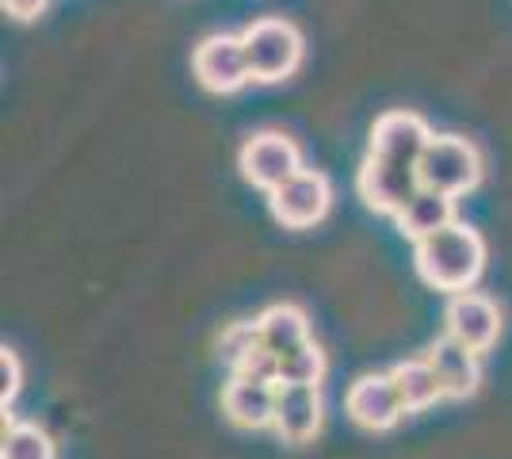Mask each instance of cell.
<instances>
[{
  "label": "cell",
  "mask_w": 512,
  "mask_h": 459,
  "mask_svg": "<svg viewBox=\"0 0 512 459\" xmlns=\"http://www.w3.org/2000/svg\"><path fill=\"white\" fill-rule=\"evenodd\" d=\"M192 69L199 77V85L207 92H218V96H230V92L253 81L241 35H211V39H203L192 54Z\"/></svg>",
  "instance_id": "obj_6"
},
{
  "label": "cell",
  "mask_w": 512,
  "mask_h": 459,
  "mask_svg": "<svg viewBox=\"0 0 512 459\" xmlns=\"http://www.w3.org/2000/svg\"><path fill=\"white\" fill-rule=\"evenodd\" d=\"M0 459H54V440L31 421H4Z\"/></svg>",
  "instance_id": "obj_17"
},
{
  "label": "cell",
  "mask_w": 512,
  "mask_h": 459,
  "mask_svg": "<svg viewBox=\"0 0 512 459\" xmlns=\"http://www.w3.org/2000/svg\"><path fill=\"white\" fill-rule=\"evenodd\" d=\"M321 375H325V352L306 341L295 352L279 356V383H299V387H321Z\"/></svg>",
  "instance_id": "obj_18"
},
{
  "label": "cell",
  "mask_w": 512,
  "mask_h": 459,
  "mask_svg": "<svg viewBox=\"0 0 512 459\" xmlns=\"http://www.w3.org/2000/svg\"><path fill=\"white\" fill-rule=\"evenodd\" d=\"M222 414L237 429H268L276 421V383L230 375V383L222 387Z\"/></svg>",
  "instance_id": "obj_12"
},
{
  "label": "cell",
  "mask_w": 512,
  "mask_h": 459,
  "mask_svg": "<svg viewBox=\"0 0 512 459\" xmlns=\"http://www.w3.org/2000/svg\"><path fill=\"white\" fill-rule=\"evenodd\" d=\"M20 356L12 349H4L0 352V402H4V410H8V402L20 394Z\"/></svg>",
  "instance_id": "obj_20"
},
{
  "label": "cell",
  "mask_w": 512,
  "mask_h": 459,
  "mask_svg": "<svg viewBox=\"0 0 512 459\" xmlns=\"http://www.w3.org/2000/svg\"><path fill=\"white\" fill-rule=\"evenodd\" d=\"M444 326H448V333L455 341H463L467 349H474L482 356L501 337V310L482 291H459L444 306Z\"/></svg>",
  "instance_id": "obj_9"
},
{
  "label": "cell",
  "mask_w": 512,
  "mask_h": 459,
  "mask_svg": "<svg viewBox=\"0 0 512 459\" xmlns=\"http://www.w3.org/2000/svg\"><path fill=\"white\" fill-rule=\"evenodd\" d=\"M390 379H394V387H398L402 402H406V414L428 410V406H436L440 398H448L436 368L428 364V356H413V360L394 364V368H390Z\"/></svg>",
  "instance_id": "obj_15"
},
{
  "label": "cell",
  "mask_w": 512,
  "mask_h": 459,
  "mask_svg": "<svg viewBox=\"0 0 512 459\" xmlns=\"http://www.w3.org/2000/svg\"><path fill=\"white\" fill-rule=\"evenodd\" d=\"M272 215L279 226L287 230H310L329 215V203H333V188H329V176L318 169H302L295 173L283 188H276L272 196Z\"/></svg>",
  "instance_id": "obj_5"
},
{
  "label": "cell",
  "mask_w": 512,
  "mask_h": 459,
  "mask_svg": "<svg viewBox=\"0 0 512 459\" xmlns=\"http://www.w3.org/2000/svg\"><path fill=\"white\" fill-rule=\"evenodd\" d=\"M428 142H432V131H428V123L421 115H413V111H386L371 127L367 153L383 157V161H394V165L417 169L428 150Z\"/></svg>",
  "instance_id": "obj_8"
},
{
  "label": "cell",
  "mask_w": 512,
  "mask_h": 459,
  "mask_svg": "<svg viewBox=\"0 0 512 459\" xmlns=\"http://www.w3.org/2000/svg\"><path fill=\"white\" fill-rule=\"evenodd\" d=\"M425 356H428V364L436 368V375H440V383H444L448 398H470V394L478 391V383H482L478 352L467 349L463 341H455L451 333L436 337V341L428 345Z\"/></svg>",
  "instance_id": "obj_13"
},
{
  "label": "cell",
  "mask_w": 512,
  "mask_h": 459,
  "mask_svg": "<svg viewBox=\"0 0 512 459\" xmlns=\"http://www.w3.org/2000/svg\"><path fill=\"white\" fill-rule=\"evenodd\" d=\"M356 192L360 199L379 211V215H398L409 199L421 192V176L409 165H394V161H383V157H363L360 173H356Z\"/></svg>",
  "instance_id": "obj_7"
},
{
  "label": "cell",
  "mask_w": 512,
  "mask_h": 459,
  "mask_svg": "<svg viewBox=\"0 0 512 459\" xmlns=\"http://www.w3.org/2000/svg\"><path fill=\"white\" fill-rule=\"evenodd\" d=\"M344 410L348 417L360 425V429H371V433H386L394 429L402 417H406V402L394 387L390 372L386 375H360L348 394H344Z\"/></svg>",
  "instance_id": "obj_10"
},
{
  "label": "cell",
  "mask_w": 512,
  "mask_h": 459,
  "mask_svg": "<svg viewBox=\"0 0 512 459\" xmlns=\"http://www.w3.org/2000/svg\"><path fill=\"white\" fill-rule=\"evenodd\" d=\"M256 345H260L256 322H234V326L222 329V337H218V356H222V364H226L230 372H237V364H241Z\"/></svg>",
  "instance_id": "obj_19"
},
{
  "label": "cell",
  "mask_w": 512,
  "mask_h": 459,
  "mask_svg": "<svg viewBox=\"0 0 512 459\" xmlns=\"http://www.w3.org/2000/svg\"><path fill=\"white\" fill-rule=\"evenodd\" d=\"M46 4L50 0H0V8L12 16V20H35V16H43Z\"/></svg>",
  "instance_id": "obj_21"
},
{
  "label": "cell",
  "mask_w": 512,
  "mask_h": 459,
  "mask_svg": "<svg viewBox=\"0 0 512 459\" xmlns=\"http://www.w3.org/2000/svg\"><path fill=\"white\" fill-rule=\"evenodd\" d=\"M256 329H260V345L272 349L276 356H287L295 352L299 345L314 341L310 337V322L295 303H276L268 306L260 318H256Z\"/></svg>",
  "instance_id": "obj_14"
},
{
  "label": "cell",
  "mask_w": 512,
  "mask_h": 459,
  "mask_svg": "<svg viewBox=\"0 0 512 459\" xmlns=\"http://www.w3.org/2000/svg\"><path fill=\"white\" fill-rule=\"evenodd\" d=\"M394 219H398V230H402L409 241H421V238H428V234H436V230H444V226L455 222V199L421 188V192L409 199Z\"/></svg>",
  "instance_id": "obj_16"
},
{
  "label": "cell",
  "mask_w": 512,
  "mask_h": 459,
  "mask_svg": "<svg viewBox=\"0 0 512 459\" xmlns=\"http://www.w3.org/2000/svg\"><path fill=\"white\" fill-rule=\"evenodd\" d=\"M421 188L440 192L448 199H459L478 188L482 180V153L459 134H432L425 157L417 165Z\"/></svg>",
  "instance_id": "obj_2"
},
{
  "label": "cell",
  "mask_w": 512,
  "mask_h": 459,
  "mask_svg": "<svg viewBox=\"0 0 512 459\" xmlns=\"http://www.w3.org/2000/svg\"><path fill=\"white\" fill-rule=\"evenodd\" d=\"M237 169H241V176H245L253 188L272 196V192L283 188L291 176L302 173V153L287 134L264 131V134H253V138L241 146Z\"/></svg>",
  "instance_id": "obj_4"
},
{
  "label": "cell",
  "mask_w": 512,
  "mask_h": 459,
  "mask_svg": "<svg viewBox=\"0 0 512 459\" xmlns=\"http://www.w3.org/2000/svg\"><path fill=\"white\" fill-rule=\"evenodd\" d=\"M245 43V58H249V73L260 85H276L283 77H291L302 62V35L295 31V23L287 20H256L241 31Z\"/></svg>",
  "instance_id": "obj_3"
},
{
  "label": "cell",
  "mask_w": 512,
  "mask_h": 459,
  "mask_svg": "<svg viewBox=\"0 0 512 459\" xmlns=\"http://www.w3.org/2000/svg\"><path fill=\"white\" fill-rule=\"evenodd\" d=\"M321 391L318 387H299V383H276V421L272 429L287 444H306L318 437L321 429Z\"/></svg>",
  "instance_id": "obj_11"
},
{
  "label": "cell",
  "mask_w": 512,
  "mask_h": 459,
  "mask_svg": "<svg viewBox=\"0 0 512 459\" xmlns=\"http://www.w3.org/2000/svg\"><path fill=\"white\" fill-rule=\"evenodd\" d=\"M413 264L417 276L436 291H470L474 280L486 268V241L478 238V230H470L467 222H451L444 230L413 241Z\"/></svg>",
  "instance_id": "obj_1"
}]
</instances>
